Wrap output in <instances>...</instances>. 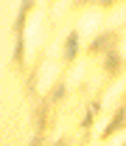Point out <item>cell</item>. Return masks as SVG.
<instances>
[{
    "mask_svg": "<svg viewBox=\"0 0 126 146\" xmlns=\"http://www.w3.org/2000/svg\"><path fill=\"white\" fill-rule=\"evenodd\" d=\"M31 3H34V0H22V3H20L17 20H14V31H17V34H22V28H25V17H28V9H31Z\"/></svg>",
    "mask_w": 126,
    "mask_h": 146,
    "instance_id": "6da1fadb",
    "label": "cell"
},
{
    "mask_svg": "<svg viewBox=\"0 0 126 146\" xmlns=\"http://www.w3.org/2000/svg\"><path fill=\"white\" fill-rule=\"evenodd\" d=\"M76 51H79V34L73 31V34L67 36V45H65V56H67V59H76Z\"/></svg>",
    "mask_w": 126,
    "mask_h": 146,
    "instance_id": "7a4b0ae2",
    "label": "cell"
},
{
    "mask_svg": "<svg viewBox=\"0 0 126 146\" xmlns=\"http://www.w3.org/2000/svg\"><path fill=\"white\" fill-rule=\"evenodd\" d=\"M104 68H107V73H115L118 68H121V56H118V51H109V54H107Z\"/></svg>",
    "mask_w": 126,
    "mask_h": 146,
    "instance_id": "3957f363",
    "label": "cell"
},
{
    "mask_svg": "<svg viewBox=\"0 0 126 146\" xmlns=\"http://www.w3.org/2000/svg\"><path fill=\"white\" fill-rule=\"evenodd\" d=\"M22 56H25V39H22V34H17V45H14V62H22Z\"/></svg>",
    "mask_w": 126,
    "mask_h": 146,
    "instance_id": "277c9868",
    "label": "cell"
},
{
    "mask_svg": "<svg viewBox=\"0 0 126 146\" xmlns=\"http://www.w3.org/2000/svg\"><path fill=\"white\" fill-rule=\"evenodd\" d=\"M109 42H112V36L109 34H104V36H98V39H92V51H101V48H109Z\"/></svg>",
    "mask_w": 126,
    "mask_h": 146,
    "instance_id": "5b68a950",
    "label": "cell"
},
{
    "mask_svg": "<svg viewBox=\"0 0 126 146\" xmlns=\"http://www.w3.org/2000/svg\"><path fill=\"white\" fill-rule=\"evenodd\" d=\"M123 118H126V112H123V110H118V115L112 118V124H109V127H107V135H112L115 129L121 127V124H123Z\"/></svg>",
    "mask_w": 126,
    "mask_h": 146,
    "instance_id": "8992f818",
    "label": "cell"
},
{
    "mask_svg": "<svg viewBox=\"0 0 126 146\" xmlns=\"http://www.w3.org/2000/svg\"><path fill=\"white\" fill-rule=\"evenodd\" d=\"M62 96H65V84H59V87L53 90V98H62Z\"/></svg>",
    "mask_w": 126,
    "mask_h": 146,
    "instance_id": "52a82bcc",
    "label": "cell"
}]
</instances>
